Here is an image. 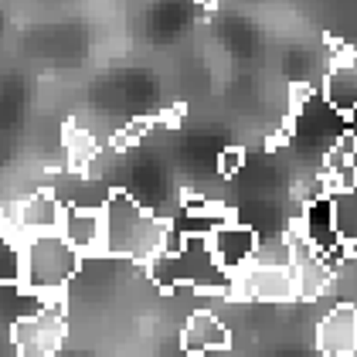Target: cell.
Wrapping results in <instances>:
<instances>
[{"mask_svg":"<svg viewBox=\"0 0 357 357\" xmlns=\"http://www.w3.org/2000/svg\"><path fill=\"white\" fill-rule=\"evenodd\" d=\"M102 221H106V255L146 266L167 245L170 221L146 211L126 191H109L106 204H102Z\"/></svg>","mask_w":357,"mask_h":357,"instance_id":"1","label":"cell"},{"mask_svg":"<svg viewBox=\"0 0 357 357\" xmlns=\"http://www.w3.org/2000/svg\"><path fill=\"white\" fill-rule=\"evenodd\" d=\"M150 279L160 289H197V293H225L228 273L218 266L211 242L204 235H184L181 248L160 252L146 262Z\"/></svg>","mask_w":357,"mask_h":357,"instance_id":"2","label":"cell"},{"mask_svg":"<svg viewBox=\"0 0 357 357\" xmlns=\"http://www.w3.org/2000/svg\"><path fill=\"white\" fill-rule=\"evenodd\" d=\"M82 255L65 242L61 231H48V235H31L24 238V275L21 286L34 293L38 300H52V296H65L68 282L82 269Z\"/></svg>","mask_w":357,"mask_h":357,"instance_id":"3","label":"cell"},{"mask_svg":"<svg viewBox=\"0 0 357 357\" xmlns=\"http://www.w3.org/2000/svg\"><path fill=\"white\" fill-rule=\"evenodd\" d=\"M225 296L231 303H293L296 296V273L293 266H259L248 262L238 273L228 275Z\"/></svg>","mask_w":357,"mask_h":357,"instance_id":"4","label":"cell"},{"mask_svg":"<svg viewBox=\"0 0 357 357\" xmlns=\"http://www.w3.org/2000/svg\"><path fill=\"white\" fill-rule=\"evenodd\" d=\"M14 215H3V225L21 235V238H31V235H48V231H61V215H65V204L58 201L55 191H38L24 197L17 208H10Z\"/></svg>","mask_w":357,"mask_h":357,"instance_id":"5","label":"cell"},{"mask_svg":"<svg viewBox=\"0 0 357 357\" xmlns=\"http://www.w3.org/2000/svg\"><path fill=\"white\" fill-rule=\"evenodd\" d=\"M61 235L82 259L106 255V221L102 208H85V204H65L61 215Z\"/></svg>","mask_w":357,"mask_h":357,"instance_id":"6","label":"cell"},{"mask_svg":"<svg viewBox=\"0 0 357 357\" xmlns=\"http://www.w3.org/2000/svg\"><path fill=\"white\" fill-rule=\"evenodd\" d=\"M208 242H211V252H215L218 266L231 275L255 259L259 235H255L248 225H242L238 218H231V221H225V225H218V228L208 235Z\"/></svg>","mask_w":357,"mask_h":357,"instance_id":"7","label":"cell"},{"mask_svg":"<svg viewBox=\"0 0 357 357\" xmlns=\"http://www.w3.org/2000/svg\"><path fill=\"white\" fill-rule=\"evenodd\" d=\"M324 99L344 116L357 109V48L333 41V61L324 85Z\"/></svg>","mask_w":357,"mask_h":357,"instance_id":"8","label":"cell"},{"mask_svg":"<svg viewBox=\"0 0 357 357\" xmlns=\"http://www.w3.org/2000/svg\"><path fill=\"white\" fill-rule=\"evenodd\" d=\"M317 351L320 357H357V306L340 303L333 306L317 327Z\"/></svg>","mask_w":357,"mask_h":357,"instance_id":"9","label":"cell"},{"mask_svg":"<svg viewBox=\"0 0 357 357\" xmlns=\"http://www.w3.org/2000/svg\"><path fill=\"white\" fill-rule=\"evenodd\" d=\"M228 344H231V330L225 327L211 310L191 313L184 330H181V347L191 357H201L208 351H228Z\"/></svg>","mask_w":357,"mask_h":357,"instance_id":"10","label":"cell"},{"mask_svg":"<svg viewBox=\"0 0 357 357\" xmlns=\"http://www.w3.org/2000/svg\"><path fill=\"white\" fill-rule=\"evenodd\" d=\"M24 275V238L0 225V286H21Z\"/></svg>","mask_w":357,"mask_h":357,"instance_id":"11","label":"cell"},{"mask_svg":"<svg viewBox=\"0 0 357 357\" xmlns=\"http://www.w3.org/2000/svg\"><path fill=\"white\" fill-rule=\"evenodd\" d=\"M65 150H68V167H72V174H79V177H85V174H89V164L99 157V143H96V137L75 130V126L65 130Z\"/></svg>","mask_w":357,"mask_h":357,"instance_id":"12","label":"cell"},{"mask_svg":"<svg viewBox=\"0 0 357 357\" xmlns=\"http://www.w3.org/2000/svg\"><path fill=\"white\" fill-rule=\"evenodd\" d=\"M150 126H153V119H133L130 126H123V130L112 137V150H130V146H137L139 139L150 133Z\"/></svg>","mask_w":357,"mask_h":357,"instance_id":"13","label":"cell"},{"mask_svg":"<svg viewBox=\"0 0 357 357\" xmlns=\"http://www.w3.org/2000/svg\"><path fill=\"white\" fill-rule=\"evenodd\" d=\"M245 167V150L242 146H225L218 153V174L221 177H235Z\"/></svg>","mask_w":357,"mask_h":357,"instance_id":"14","label":"cell"},{"mask_svg":"<svg viewBox=\"0 0 357 357\" xmlns=\"http://www.w3.org/2000/svg\"><path fill=\"white\" fill-rule=\"evenodd\" d=\"M181 119H184V106H174V109H167L157 123H160V126H181Z\"/></svg>","mask_w":357,"mask_h":357,"instance_id":"15","label":"cell"},{"mask_svg":"<svg viewBox=\"0 0 357 357\" xmlns=\"http://www.w3.org/2000/svg\"><path fill=\"white\" fill-rule=\"evenodd\" d=\"M197 3H201V7H208V10H211V7H215V3H218V0H197Z\"/></svg>","mask_w":357,"mask_h":357,"instance_id":"16","label":"cell"}]
</instances>
